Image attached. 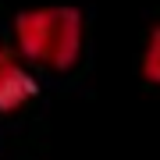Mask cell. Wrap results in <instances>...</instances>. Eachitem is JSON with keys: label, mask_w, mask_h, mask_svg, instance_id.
I'll return each instance as SVG.
<instances>
[{"label": "cell", "mask_w": 160, "mask_h": 160, "mask_svg": "<svg viewBox=\"0 0 160 160\" xmlns=\"http://www.w3.org/2000/svg\"><path fill=\"white\" fill-rule=\"evenodd\" d=\"M14 50L29 68L68 75L86 50V18L71 4H43L14 14Z\"/></svg>", "instance_id": "obj_1"}, {"label": "cell", "mask_w": 160, "mask_h": 160, "mask_svg": "<svg viewBox=\"0 0 160 160\" xmlns=\"http://www.w3.org/2000/svg\"><path fill=\"white\" fill-rule=\"evenodd\" d=\"M39 96V82L18 50L0 43V114H18Z\"/></svg>", "instance_id": "obj_2"}, {"label": "cell", "mask_w": 160, "mask_h": 160, "mask_svg": "<svg viewBox=\"0 0 160 160\" xmlns=\"http://www.w3.org/2000/svg\"><path fill=\"white\" fill-rule=\"evenodd\" d=\"M139 71H142V78L149 86L160 89V25H153L142 43V57H139Z\"/></svg>", "instance_id": "obj_3"}]
</instances>
